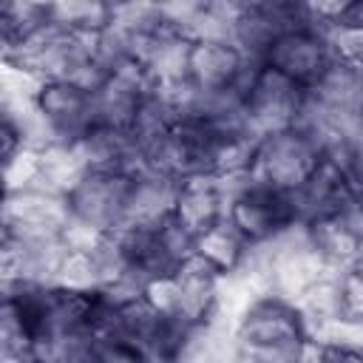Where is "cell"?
Instances as JSON below:
<instances>
[{"mask_svg":"<svg viewBox=\"0 0 363 363\" xmlns=\"http://www.w3.org/2000/svg\"><path fill=\"white\" fill-rule=\"evenodd\" d=\"M233 337L238 346V360L295 363L309 340V326L295 301L267 292L241 312Z\"/></svg>","mask_w":363,"mask_h":363,"instance_id":"1","label":"cell"},{"mask_svg":"<svg viewBox=\"0 0 363 363\" xmlns=\"http://www.w3.org/2000/svg\"><path fill=\"white\" fill-rule=\"evenodd\" d=\"M323 156L326 147L306 128L292 125L255 139L250 179L292 196L309 182V176L318 170Z\"/></svg>","mask_w":363,"mask_h":363,"instance_id":"2","label":"cell"},{"mask_svg":"<svg viewBox=\"0 0 363 363\" xmlns=\"http://www.w3.org/2000/svg\"><path fill=\"white\" fill-rule=\"evenodd\" d=\"M252 261L267 275L269 292L289 301H298L309 286H315L320 278L332 272L315 250L303 224H295L272 241L252 247Z\"/></svg>","mask_w":363,"mask_h":363,"instance_id":"3","label":"cell"},{"mask_svg":"<svg viewBox=\"0 0 363 363\" xmlns=\"http://www.w3.org/2000/svg\"><path fill=\"white\" fill-rule=\"evenodd\" d=\"M309 91L267 62H255L241 85V108L247 130L258 139L301 122Z\"/></svg>","mask_w":363,"mask_h":363,"instance_id":"4","label":"cell"},{"mask_svg":"<svg viewBox=\"0 0 363 363\" xmlns=\"http://www.w3.org/2000/svg\"><path fill=\"white\" fill-rule=\"evenodd\" d=\"M130 173H105L88 170L68 193V224L65 230L82 238H102L125 224Z\"/></svg>","mask_w":363,"mask_h":363,"instance_id":"5","label":"cell"},{"mask_svg":"<svg viewBox=\"0 0 363 363\" xmlns=\"http://www.w3.org/2000/svg\"><path fill=\"white\" fill-rule=\"evenodd\" d=\"M252 247L272 241L275 235L286 233L289 227L301 224L295 213V201L289 193L264 187L252 179L238 182L230 187L227 196V216H224Z\"/></svg>","mask_w":363,"mask_h":363,"instance_id":"6","label":"cell"},{"mask_svg":"<svg viewBox=\"0 0 363 363\" xmlns=\"http://www.w3.org/2000/svg\"><path fill=\"white\" fill-rule=\"evenodd\" d=\"M252 65L255 62L230 40V34H199L187 40L184 82L199 94L238 91Z\"/></svg>","mask_w":363,"mask_h":363,"instance_id":"7","label":"cell"},{"mask_svg":"<svg viewBox=\"0 0 363 363\" xmlns=\"http://www.w3.org/2000/svg\"><path fill=\"white\" fill-rule=\"evenodd\" d=\"M210 142H213V130L204 122L184 116L156 139L145 142L139 147V162L150 170H159L182 182L187 176L207 173Z\"/></svg>","mask_w":363,"mask_h":363,"instance_id":"8","label":"cell"},{"mask_svg":"<svg viewBox=\"0 0 363 363\" xmlns=\"http://www.w3.org/2000/svg\"><path fill=\"white\" fill-rule=\"evenodd\" d=\"M332 60L335 54L329 45V34L318 26L295 23L272 40L261 62H267L269 68L281 71L284 77L295 79L309 91L320 79V74L332 65Z\"/></svg>","mask_w":363,"mask_h":363,"instance_id":"9","label":"cell"},{"mask_svg":"<svg viewBox=\"0 0 363 363\" xmlns=\"http://www.w3.org/2000/svg\"><path fill=\"white\" fill-rule=\"evenodd\" d=\"M65 224H68L65 196L40 184L3 193L0 233L14 238H51V235H65Z\"/></svg>","mask_w":363,"mask_h":363,"instance_id":"10","label":"cell"},{"mask_svg":"<svg viewBox=\"0 0 363 363\" xmlns=\"http://www.w3.org/2000/svg\"><path fill=\"white\" fill-rule=\"evenodd\" d=\"M34 108L57 142H74L96 122L94 88H88L71 77L43 79L37 88V96H34Z\"/></svg>","mask_w":363,"mask_h":363,"instance_id":"11","label":"cell"},{"mask_svg":"<svg viewBox=\"0 0 363 363\" xmlns=\"http://www.w3.org/2000/svg\"><path fill=\"white\" fill-rule=\"evenodd\" d=\"M354 199H357V187L349 179L340 156H335V153H326L323 162L318 164V170L309 176V182L298 193H292L295 213H298L301 224H309L315 218L340 213Z\"/></svg>","mask_w":363,"mask_h":363,"instance_id":"12","label":"cell"},{"mask_svg":"<svg viewBox=\"0 0 363 363\" xmlns=\"http://www.w3.org/2000/svg\"><path fill=\"white\" fill-rule=\"evenodd\" d=\"M227 184L210 173L187 176L176 184V201H173V221L187 230L190 235L218 224L227 216Z\"/></svg>","mask_w":363,"mask_h":363,"instance_id":"13","label":"cell"},{"mask_svg":"<svg viewBox=\"0 0 363 363\" xmlns=\"http://www.w3.org/2000/svg\"><path fill=\"white\" fill-rule=\"evenodd\" d=\"M74 147L85 164V170H105V173H130L139 162V145L130 130L94 122L82 136L74 139Z\"/></svg>","mask_w":363,"mask_h":363,"instance_id":"14","label":"cell"},{"mask_svg":"<svg viewBox=\"0 0 363 363\" xmlns=\"http://www.w3.org/2000/svg\"><path fill=\"white\" fill-rule=\"evenodd\" d=\"M173 275L179 286V320L187 326L210 323L218 309L224 278L204 261H199L193 252L179 267H173Z\"/></svg>","mask_w":363,"mask_h":363,"instance_id":"15","label":"cell"},{"mask_svg":"<svg viewBox=\"0 0 363 363\" xmlns=\"http://www.w3.org/2000/svg\"><path fill=\"white\" fill-rule=\"evenodd\" d=\"M176 179L139 164L130 170L128 201H125V224H164L173 218L176 201Z\"/></svg>","mask_w":363,"mask_h":363,"instance_id":"16","label":"cell"},{"mask_svg":"<svg viewBox=\"0 0 363 363\" xmlns=\"http://www.w3.org/2000/svg\"><path fill=\"white\" fill-rule=\"evenodd\" d=\"M315 250L320 252V258L329 264V269H343V267H354L363 255V227L357 224V218L352 216V204L340 213L315 218L309 224H303Z\"/></svg>","mask_w":363,"mask_h":363,"instance_id":"17","label":"cell"},{"mask_svg":"<svg viewBox=\"0 0 363 363\" xmlns=\"http://www.w3.org/2000/svg\"><path fill=\"white\" fill-rule=\"evenodd\" d=\"M309 99L343 119L357 133V119L363 113V68L332 60V65L320 74V79L309 88Z\"/></svg>","mask_w":363,"mask_h":363,"instance_id":"18","label":"cell"},{"mask_svg":"<svg viewBox=\"0 0 363 363\" xmlns=\"http://www.w3.org/2000/svg\"><path fill=\"white\" fill-rule=\"evenodd\" d=\"M295 23H303L295 11V3L289 0L286 6L281 9H269V11H252V14H235L230 20V40L252 60V62H261L267 48L272 45V40L286 31L289 26Z\"/></svg>","mask_w":363,"mask_h":363,"instance_id":"19","label":"cell"},{"mask_svg":"<svg viewBox=\"0 0 363 363\" xmlns=\"http://www.w3.org/2000/svg\"><path fill=\"white\" fill-rule=\"evenodd\" d=\"M193 255L204 261L210 269H216L221 278H227L247 267L252 255V244L227 218H221L218 224L193 235Z\"/></svg>","mask_w":363,"mask_h":363,"instance_id":"20","label":"cell"},{"mask_svg":"<svg viewBox=\"0 0 363 363\" xmlns=\"http://www.w3.org/2000/svg\"><path fill=\"white\" fill-rule=\"evenodd\" d=\"M48 17L71 34H94L111 26L113 11L99 0H48Z\"/></svg>","mask_w":363,"mask_h":363,"instance_id":"21","label":"cell"},{"mask_svg":"<svg viewBox=\"0 0 363 363\" xmlns=\"http://www.w3.org/2000/svg\"><path fill=\"white\" fill-rule=\"evenodd\" d=\"M85 173L88 170H85L74 142H54V145L43 147V179H40V187H48V190L65 196Z\"/></svg>","mask_w":363,"mask_h":363,"instance_id":"22","label":"cell"},{"mask_svg":"<svg viewBox=\"0 0 363 363\" xmlns=\"http://www.w3.org/2000/svg\"><path fill=\"white\" fill-rule=\"evenodd\" d=\"M3 159V182L6 190H23V187H37L43 179V147L23 145Z\"/></svg>","mask_w":363,"mask_h":363,"instance_id":"23","label":"cell"},{"mask_svg":"<svg viewBox=\"0 0 363 363\" xmlns=\"http://www.w3.org/2000/svg\"><path fill=\"white\" fill-rule=\"evenodd\" d=\"M335 295H337V318L346 323L363 320V269L343 267L335 269Z\"/></svg>","mask_w":363,"mask_h":363,"instance_id":"24","label":"cell"},{"mask_svg":"<svg viewBox=\"0 0 363 363\" xmlns=\"http://www.w3.org/2000/svg\"><path fill=\"white\" fill-rule=\"evenodd\" d=\"M292 3L303 23L318 26L323 31L340 26L343 20L354 17V11H357L354 0H292Z\"/></svg>","mask_w":363,"mask_h":363,"instance_id":"25","label":"cell"},{"mask_svg":"<svg viewBox=\"0 0 363 363\" xmlns=\"http://www.w3.org/2000/svg\"><path fill=\"white\" fill-rule=\"evenodd\" d=\"M329 45L335 60L363 68V17H349L340 26L329 28Z\"/></svg>","mask_w":363,"mask_h":363,"instance_id":"26","label":"cell"},{"mask_svg":"<svg viewBox=\"0 0 363 363\" xmlns=\"http://www.w3.org/2000/svg\"><path fill=\"white\" fill-rule=\"evenodd\" d=\"M329 153L340 156V162H343V167H346L349 179L354 182V187H357V190H363V139L357 136V139H352L349 145L335 147V150H329Z\"/></svg>","mask_w":363,"mask_h":363,"instance_id":"27","label":"cell"},{"mask_svg":"<svg viewBox=\"0 0 363 363\" xmlns=\"http://www.w3.org/2000/svg\"><path fill=\"white\" fill-rule=\"evenodd\" d=\"M224 9L230 11V17L235 14H252V11H269V9H281L289 0H221Z\"/></svg>","mask_w":363,"mask_h":363,"instance_id":"28","label":"cell"},{"mask_svg":"<svg viewBox=\"0 0 363 363\" xmlns=\"http://www.w3.org/2000/svg\"><path fill=\"white\" fill-rule=\"evenodd\" d=\"M352 216H354L357 224L363 227V190H357V199L352 201Z\"/></svg>","mask_w":363,"mask_h":363,"instance_id":"29","label":"cell"},{"mask_svg":"<svg viewBox=\"0 0 363 363\" xmlns=\"http://www.w3.org/2000/svg\"><path fill=\"white\" fill-rule=\"evenodd\" d=\"M99 3H105V6H108V9H111V11H113V9H116V6H119V3H122V0H99Z\"/></svg>","mask_w":363,"mask_h":363,"instance_id":"30","label":"cell"},{"mask_svg":"<svg viewBox=\"0 0 363 363\" xmlns=\"http://www.w3.org/2000/svg\"><path fill=\"white\" fill-rule=\"evenodd\" d=\"M357 267H360V269H363V255H360V261H357Z\"/></svg>","mask_w":363,"mask_h":363,"instance_id":"31","label":"cell"},{"mask_svg":"<svg viewBox=\"0 0 363 363\" xmlns=\"http://www.w3.org/2000/svg\"><path fill=\"white\" fill-rule=\"evenodd\" d=\"M354 6H363V0H354Z\"/></svg>","mask_w":363,"mask_h":363,"instance_id":"32","label":"cell"}]
</instances>
